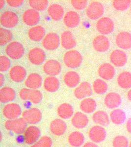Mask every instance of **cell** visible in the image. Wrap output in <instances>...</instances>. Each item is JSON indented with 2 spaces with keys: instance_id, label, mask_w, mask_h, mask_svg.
Wrapping results in <instances>:
<instances>
[{
  "instance_id": "cell-8",
  "label": "cell",
  "mask_w": 131,
  "mask_h": 147,
  "mask_svg": "<svg viewBox=\"0 0 131 147\" xmlns=\"http://www.w3.org/2000/svg\"><path fill=\"white\" fill-rule=\"evenodd\" d=\"M22 118L28 124L34 125L41 122L42 113L37 108H32L25 110L22 113Z\"/></svg>"
},
{
  "instance_id": "cell-26",
  "label": "cell",
  "mask_w": 131,
  "mask_h": 147,
  "mask_svg": "<svg viewBox=\"0 0 131 147\" xmlns=\"http://www.w3.org/2000/svg\"><path fill=\"white\" fill-rule=\"evenodd\" d=\"M80 17L79 14L75 11H69L66 13L63 17V22L66 27L73 28L79 25Z\"/></svg>"
},
{
  "instance_id": "cell-39",
  "label": "cell",
  "mask_w": 131,
  "mask_h": 147,
  "mask_svg": "<svg viewBox=\"0 0 131 147\" xmlns=\"http://www.w3.org/2000/svg\"><path fill=\"white\" fill-rule=\"evenodd\" d=\"M93 89L98 94H103L108 90V85L104 80L97 79L93 83Z\"/></svg>"
},
{
  "instance_id": "cell-12",
  "label": "cell",
  "mask_w": 131,
  "mask_h": 147,
  "mask_svg": "<svg viewBox=\"0 0 131 147\" xmlns=\"http://www.w3.org/2000/svg\"><path fill=\"white\" fill-rule=\"evenodd\" d=\"M41 134L38 127L34 125L30 126L26 129L24 133L25 142L28 145H33L39 139Z\"/></svg>"
},
{
  "instance_id": "cell-13",
  "label": "cell",
  "mask_w": 131,
  "mask_h": 147,
  "mask_svg": "<svg viewBox=\"0 0 131 147\" xmlns=\"http://www.w3.org/2000/svg\"><path fill=\"white\" fill-rule=\"evenodd\" d=\"M28 57L31 63L35 65H41L45 59V54L42 49L38 47L30 49Z\"/></svg>"
},
{
  "instance_id": "cell-10",
  "label": "cell",
  "mask_w": 131,
  "mask_h": 147,
  "mask_svg": "<svg viewBox=\"0 0 131 147\" xmlns=\"http://www.w3.org/2000/svg\"><path fill=\"white\" fill-rule=\"evenodd\" d=\"M114 27V23L113 20L107 17L100 19L96 24L98 32L103 35L111 34L113 30Z\"/></svg>"
},
{
  "instance_id": "cell-46",
  "label": "cell",
  "mask_w": 131,
  "mask_h": 147,
  "mask_svg": "<svg viewBox=\"0 0 131 147\" xmlns=\"http://www.w3.org/2000/svg\"><path fill=\"white\" fill-rule=\"evenodd\" d=\"M71 3L74 9L77 10H82L86 8L87 4L86 0H72Z\"/></svg>"
},
{
  "instance_id": "cell-42",
  "label": "cell",
  "mask_w": 131,
  "mask_h": 147,
  "mask_svg": "<svg viewBox=\"0 0 131 147\" xmlns=\"http://www.w3.org/2000/svg\"><path fill=\"white\" fill-rule=\"evenodd\" d=\"M52 145V140L50 137L47 136H44L30 147H51Z\"/></svg>"
},
{
  "instance_id": "cell-16",
  "label": "cell",
  "mask_w": 131,
  "mask_h": 147,
  "mask_svg": "<svg viewBox=\"0 0 131 147\" xmlns=\"http://www.w3.org/2000/svg\"><path fill=\"white\" fill-rule=\"evenodd\" d=\"M9 76L11 80L15 82H23L27 76L25 69L20 65H15L9 71Z\"/></svg>"
},
{
  "instance_id": "cell-47",
  "label": "cell",
  "mask_w": 131,
  "mask_h": 147,
  "mask_svg": "<svg viewBox=\"0 0 131 147\" xmlns=\"http://www.w3.org/2000/svg\"><path fill=\"white\" fill-rule=\"evenodd\" d=\"M7 3L10 7H20L23 3V0H7Z\"/></svg>"
},
{
  "instance_id": "cell-48",
  "label": "cell",
  "mask_w": 131,
  "mask_h": 147,
  "mask_svg": "<svg viewBox=\"0 0 131 147\" xmlns=\"http://www.w3.org/2000/svg\"><path fill=\"white\" fill-rule=\"evenodd\" d=\"M82 147H98L96 144L93 142H88L86 143Z\"/></svg>"
},
{
  "instance_id": "cell-9",
  "label": "cell",
  "mask_w": 131,
  "mask_h": 147,
  "mask_svg": "<svg viewBox=\"0 0 131 147\" xmlns=\"http://www.w3.org/2000/svg\"><path fill=\"white\" fill-rule=\"evenodd\" d=\"M3 116L9 120L18 118L20 115L22 109L20 105L15 103H9L4 106L2 110Z\"/></svg>"
},
{
  "instance_id": "cell-19",
  "label": "cell",
  "mask_w": 131,
  "mask_h": 147,
  "mask_svg": "<svg viewBox=\"0 0 131 147\" xmlns=\"http://www.w3.org/2000/svg\"><path fill=\"white\" fill-rule=\"evenodd\" d=\"M93 89L90 84L87 82H82L74 90V96L78 99H82L91 95Z\"/></svg>"
},
{
  "instance_id": "cell-32",
  "label": "cell",
  "mask_w": 131,
  "mask_h": 147,
  "mask_svg": "<svg viewBox=\"0 0 131 147\" xmlns=\"http://www.w3.org/2000/svg\"><path fill=\"white\" fill-rule=\"evenodd\" d=\"M16 92L11 87H3L0 90V100L2 103H8L15 99Z\"/></svg>"
},
{
  "instance_id": "cell-2",
  "label": "cell",
  "mask_w": 131,
  "mask_h": 147,
  "mask_svg": "<svg viewBox=\"0 0 131 147\" xmlns=\"http://www.w3.org/2000/svg\"><path fill=\"white\" fill-rule=\"evenodd\" d=\"M19 96L22 100H29L35 105L40 103L43 98L42 93L38 90L26 88L21 89L19 93Z\"/></svg>"
},
{
  "instance_id": "cell-25",
  "label": "cell",
  "mask_w": 131,
  "mask_h": 147,
  "mask_svg": "<svg viewBox=\"0 0 131 147\" xmlns=\"http://www.w3.org/2000/svg\"><path fill=\"white\" fill-rule=\"evenodd\" d=\"M28 35L30 40L39 42L42 39L43 40L45 36V30L42 26H35L29 29Z\"/></svg>"
},
{
  "instance_id": "cell-18",
  "label": "cell",
  "mask_w": 131,
  "mask_h": 147,
  "mask_svg": "<svg viewBox=\"0 0 131 147\" xmlns=\"http://www.w3.org/2000/svg\"><path fill=\"white\" fill-rule=\"evenodd\" d=\"M110 60L113 64L116 67H122L127 61V56L124 51L115 50L111 53Z\"/></svg>"
},
{
  "instance_id": "cell-17",
  "label": "cell",
  "mask_w": 131,
  "mask_h": 147,
  "mask_svg": "<svg viewBox=\"0 0 131 147\" xmlns=\"http://www.w3.org/2000/svg\"><path fill=\"white\" fill-rule=\"evenodd\" d=\"M93 47L97 52L103 53L108 50L110 46L109 39L104 35H98L93 42Z\"/></svg>"
},
{
  "instance_id": "cell-23",
  "label": "cell",
  "mask_w": 131,
  "mask_h": 147,
  "mask_svg": "<svg viewBox=\"0 0 131 147\" xmlns=\"http://www.w3.org/2000/svg\"><path fill=\"white\" fill-rule=\"evenodd\" d=\"M42 84V77L36 73L30 74L25 81L26 86L31 89H37L41 87Z\"/></svg>"
},
{
  "instance_id": "cell-28",
  "label": "cell",
  "mask_w": 131,
  "mask_h": 147,
  "mask_svg": "<svg viewBox=\"0 0 131 147\" xmlns=\"http://www.w3.org/2000/svg\"><path fill=\"white\" fill-rule=\"evenodd\" d=\"M60 40L61 45L66 49H71L76 46V40H75L72 32L70 31L63 32L61 34Z\"/></svg>"
},
{
  "instance_id": "cell-53",
  "label": "cell",
  "mask_w": 131,
  "mask_h": 147,
  "mask_svg": "<svg viewBox=\"0 0 131 147\" xmlns=\"http://www.w3.org/2000/svg\"><path fill=\"white\" fill-rule=\"evenodd\" d=\"M129 147H131V143H130V144Z\"/></svg>"
},
{
  "instance_id": "cell-49",
  "label": "cell",
  "mask_w": 131,
  "mask_h": 147,
  "mask_svg": "<svg viewBox=\"0 0 131 147\" xmlns=\"http://www.w3.org/2000/svg\"><path fill=\"white\" fill-rule=\"evenodd\" d=\"M126 127L128 132L131 134V118H129L126 124Z\"/></svg>"
},
{
  "instance_id": "cell-21",
  "label": "cell",
  "mask_w": 131,
  "mask_h": 147,
  "mask_svg": "<svg viewBox=\"0 0 131 147\" xmlns=\"http://www.w3.org/2000/svg\"><path fill=\"white\" fill-rule=\"evenodd\" d=\"M116 45L120 48L128 50L131 48V34L128 32H121L115 39Z\"/></svg>"
},
{
  "instance_id": "cell-37",
  "label": "cell",
  "mask_w": 131,
  "mask_h": 147,
  "mask_svg": "<svg viewBox=\"0 0 131 147\" xmlns=\"http://www.w3.org/2000/svg\"><path fill=\"white\" fill-rule=\"evenodd\" d=\"M118 84L123 89L131 87V73L129 72H123L120 74L117 79Z\"/></svg>"
},
{
  "instance_id": "cell-5",
  "label": "cell",
  "mask_w": 131,
  "mask_h": 147,
  "mask_svg": "<svg viewBox=\"0 0 131 147\" xmlns=\"http://www.w3.org/2000/svg\"><path fill=\"white\" fill-rule=\"evenodd\" d=\"M104 12V7L99 2H91L86 9V13L88 18L91 20H96L102 16Z\"/></svg>"
},
{
  "instance_id": "cell-3",
  "label": "cell",
  "mask_w": 131,
  "mask_h": 147,
  "mask_svg": "<svg viewBox=\"0 0 131 147\" xmlns=\"http://www.w3.org/2000/svg\"><path fill=\"white\" fill-rule=\"evenodd\" d=\"M5 53L9 58L17 60L21 59L25 53V49L22 44L18 41H12L8 44L5 49Z\"/></svg>"
},
{
  "instance_id": "cell-51",
  "label": "cell",
  "mask_w": 131,
  "mask_h": 147,
  "mask_svg": "<svg viewBox=\"0 0 131 147\" xmlns=\"http://www.w3.org/2000/svg\"><path fill=\"white\" fill-rule=\"evenodd\" d=\"M5 1L3 0H1L0 1V8L1 9H2L3 8L4 6H5Z\"/></svg>"
},
{
  "instance_id": "cell-1",
  "label": "cell",
  "mask_w": 131,
  "mask_h": 147,
  "mask_svg": "<svg viewBox=\"0 0 131 147\" xmlns=\"http://www.w3.org/2000/svg\"><path fill=\"white\" fill-rule=\"evenodd\" d=\"M63 60L66 67L75 69L81 65L82 57L81 53L78 51L72 50L66 52L63 57Z\"/></svg>"
},
{
  "instance_id": "cell-40",
  "label": "cell",
  "mask_w": 131,
  "mask_h": 147,
  "mask_svg": "<svg viewBox=\"0 0 131 147\" xmlns=\"http://www.w3.org/2000/svg\"><path fill=\"white\" fill-rule=\"evenodd\" d=\"M29 3L32 9L37 11L45 10L48 5V1L47 0H30Z\"/></svg>"
},
{
  "instance_id": "cell-52",
  "label": "cell",
  "mask_w": 131,
  "mask_h": 147,
  "mask_svg": "<svg viewBox=\"0 0 131 147\" xmlns=\"http://www.w3.org/2000/svg\"><path fill=\"white\" fill-rule=\"evenodd\" d=\"M127 97H128V99L131 102V89L128 91Z\"/></svg>"
},
{
  "instance_id": "cell-36",
  "label": "cell",
  "mask_w": 131,
  "mask_h": 147,
  "mask_svg": "<svg viewBox=\"0 0 131 147\" xmlns=\"http://www.w3.org/2000/svg\"><path fill=\"white\" fill-rule=\"evenodd\" d=\"M80 107L82 112L86 113H91L96 109V102L94 99L87 98L82 100Z\"/></svg>"
},
{
  "instance_id": "cell-11",
  "label": "cell",
  "mask_w": 131,
  "mask_h": 147,
  "mask_svg": "<svg viewBox=\"0 0 131 147\" xmlns=\"http://www.w3.org/2000/svg\"><path fill=\"white\" fill-rule=\"evenodd\" d=\"M43 70L47 75L55 77L61 73V63L57 60L50 59L44 64Z\"/></svg>"
},
{
  "instance_id": "cell-4",
  "label": "cell",
  "mask_w": 131,
  "mask_h": 147,
  "mask_svg": "<svg viewBox=\"0 0 131 147\" xmlns=\"http://www.w3.org/2000/svg\"><path fill=\"white\" fill-rule=\"evenodd\" d=\"M4 125L7 130L18 134H23L27 129V123L23 118L8 120L5 121Z\"/></svg>"
},
{
  "instance_id": "cell-27",
  "label": "cell",
  "mask_w": 131,
  "mask_h": 147,
  "mask_svg": "<svg viewBox=\"0 0 131 147\" xmlns=\"http://www.w3.org/2000/svg\"><path fill=\"white\" fill-rule=\"evenodd\" d=\"M89 120L86 114L82 112H77L71 119V123L76 129H82L86 127Z\"/></svg>"
},
{
  "instance_id": "cell-50",
  "label": "cell",
  "mask_w": 131,
  "mask_h": 147,
  "mask_svg": "<svg viewBox=\"0 0 131 147\" xmlns=\"http://www.w3.org/2000/svg\"><path fill=\"white\" fill-rule=\"evenodd\" d=\"M4 81H5V78H4V76L2 74V73H1L0 74V86L2 87L3 85V83H4Z\"/></svg>"
},
{
  "instance_id": "cell-24",
  "label": "cell",
  "mask_w": 131,
  "mask_h": 147,
  "mask_svg": "<svg viewBox=\"0 0 131 147\" xmlns=\"http://www.w3.org/2000/svg\"><path fill=\"white\" fill-rule=\"evenodd\" d=\"M47 12L51 18L55 21H59L64 17V9L59 4L54 3L50 5Z\"/></svg>"
},
{
  "instance_id": "cell-34",
  "label": "cell",
  "mask_w": 131,
  "mask_h": 147,
  "mask_svg": "<svg viewBox=\"0 0 131 147\" xmlns=\"http://www.w3.org/2000/svg\"><path fill=\"white\" fill-rule=\"evenodd\" d=\"M68 141L70 145L72 147H80L84 143V136L81 132L78 131H73L69 134Z\"/></svg>"
},
{
  "instance_id": "cell-44",
  "label": "cell",
  "mask_w": 131,
  "mask_h": 147,
  "mask_svg": "<svg viewBox=\"0 0 131 147\" xmlns=\"http://www.w3.org/2000/svg\"><path fill=\"white\" fill-rule=\"evenodd\" d=\"M128 139L124 136H117L114 138L113 142V147H128Z\"/></svg>"
},
{
  "instance_id": "cell-41",
  "label": "cell",
  "mask_w": 131,
  "mask_h": 147,
  "mask_svg": "<svg viewBox=\"0 0 131 147\" xmlns=\"http://www.w3.org/2000/svg\"><path fill=\"white\" fill-rule=\"evenodd\" d=\"M12 34L10 30L6 28H0V45H5L11 41Z\"/></svg>"
},
{
  "instance_id": "cell-6",
  "label": "cell",
  "mask_w": 131,
  "mask_h": 147,
  "mask_svg": "<svg viewBox=\"0 0 131 147\" xmlns=\"http://www.w3.org/2000/svg\"><path fill=\"white\" fill-rule=\"evenodd\" d=\"M19 22L17 14L12 11H6L1 15L0 23L5 28H10L15 27Z\"/></svg>"
},
{
  "instance_id": "cell-43",
  "label": "cell",
  "mask_w": 131,
  "mask_h": 147,
  "mask_svg": "<svg viewBox=\"0 0 131 147\" xmlns=\"http://www.w3.org/2000/svg\"><path fill=\"white\" fill-rule=\"evenodd\" d=\"M131 2L130 0H115L113 2V5L116 10L124 11L128 9Z\"/></svg>"
},
{
  "instance_id": "cell-7",
  "label": "cell",
  "mask_w": 131,
  "mask_h": 147,
  "mask_svg": "<svg viewBox=\"0 0 131 147\" xmlns=\"http://www.w3.org/2000/svg\"><path fill=\"white\" fill-rule=\"evenodd\" d=\"M61 42L59 37L55 32H49L44 36L42 45L44 48L49 51H54L58 48Z\"/></svg>"
},
{
  "instance_id": "cell-29",
  "label": "cell",
  "mask_w": 131,
  "mask_h": 147,
  "mask_svg": "<svg viewBox=\"0 0 131 147\" xmlns=\"http://www.w3.org/2000/svg\"><path fill=\"white\" fill-rule=\"evenodd\" d=\"M104 102L105 105L109 109L116 108L121 104V96L115 92H110L105 98Z\"/></svg>"
},
{
  "instance_id": "cell-31",
  "label": "cell",
  "mask_w": 131,
  "mask_h": 147,
  "mask_svg": "<svg viewBox=\"0 0 131 147\" xmlns=\"http://www.w3.org/2000/svg\"><path fill=\"white\" fill-rule=\"evenodd\" d=\"M63 81L64 84L68 87L73 88L79 84L80 81V77L77 72L69 71L64 75Z\"/></svg>"
},
{
  "instance_id": "cell-38",
  "label": "cell",
  "mask_w": 131,
  "mask_h": 147,
  "mask_svg": "<svg viewBox=\"0 0 131 147\" xmlns=\"http://www.w3.org/2000/svg\"><path fill=\"white\" fill-rule=\"evenodd\" d=\"M111 121L115 125H120L126 120V114L122 109H116L112 111L110 114Z\"/></svg>"
},
{
  "instance_id": "cell-20",
  "label": "cell",
  "mask_w": 131,
  "mask_h": 147,
  "mask_svg": "<svg viewBox=\"0 0 131 147\" xmlns=\"http://www.w3.org/2000/svg\"><path fill=\"white\" fill-rule=\"evenodd\" d=\"M98 73L102 79L109 80L114 77L115 70L114 67L111 64L104 63L99 66Z\"/></svg>"
},
{
  "instance_id": "cell-14",
  "label": "cell",
  "mask_w": 131,
  "mask_h": 147,
  "mask_svg": "<svg viewBox=\"0 0 131 147\" xmlns=\"http://www.w3.org/2000/svg\"><path fill=\"white\" fill-rule=\"evenodd\" d=\"M24 23L29 26H34L38 23L40 21V14L38 11L34 9H28L22 15Z\"/></svg>"
},
{
  "instance_id": "cell-33",
  "label": "cell",
  "mask_w": 131,
  "mask_h": 147,
  "mask_svg": "<svg viewBox=\"0 0 131 147\" xmlns=\"http://www.w3.org/2000/svg\"><path fill=\"white\" fill-rule=\"evenodd\" d=\"M57 115L62 119L70 118L74 113L72 105L67 103L61 104L57 109Z\"/></svg>"
},
{
  "instance_id": "cell-45",
  "label": "cell",
  "mask_w": 131,
  "mask_h": 147,
  "mask_svg": "<svg viewBox=\"0 0 131 147\" xmlns=\"http://www.w3.org/2000/svg\"><path fill=\"white\" fill-rule=\"evenodd\" d=\"M10 61L7 57L1 55L0 57V71L5 72L10 68Z\"/></svg>"
},
{
  "instance_id": "cell-15",
  "label": "cell",
  "mask_w": 131,
  "mask_h": 147,
  "mask_svg": "<svg viewBox=\"0 0 131 147\" xmlns=\"http://www.w3.org/2000/svg\"><path fill=\"white\" fill-rule=\"evenodd\" d=\"M106 131L104 128L100 125H95L88 131V136L94 143H100L106 137Z\"/></svg>"
},
{
  "instance_id": "cell-22",
  "label": "cell",
  "mask_w": 131,
  "mask_h": 147,
  "mask_svg": "<svg viewBox=\"0 0 131 147\" xmlns=\"http://www.w3.org/2000/svg\"><path fill=\"white\" fill-rule=\"evenodd\" d=\"M67 125L64 121L61 119H55L51 123L50 129L54 136H61L65 133Z\"/></svg>"
},
{
  "instance_id": "cell-54",
  "label": "cell",
  "mask_w": 131,
  "mask_h": 147,
  "mask_svg": "<svg viewBox=\"0 0 131 147\" xmlns=\"http://www.w3.org/2000/svg\"></svg>"
},
{
  "instance_id": "cell-35",
  "label": "cell",
  "mask_w": 131,
  "mask_h": 147,
  "mask_svg": "<svg viewBox=\"0 0 131 147\" xmlns=\"http://www.w3.org/2000/svg\"><path fill=\"white\" fill-rule=\"evenodd\" d=\"M93 120L95 123L102 126H107L109 124L108 114L102 110L97 111L93 114Z\"/></svg>"
},
{
  "instance_id": "cell-30",
  "label": "cell",
  "mask_w": 131,
  "mask_h": 147,
  "mask_svg": "<svg viewBox=\"0 0 131 147\" xmlns=\"http://www.w3.org/2000/svg\"><path fill=\"white\" fill-rule=\"evenodd\" d=\"M60 82L55 77L48 76L46 77L43 82V87L47 92L53 93L59 89Z\"/></svg>"
}]
</instances>
